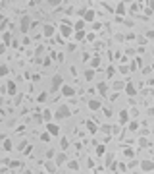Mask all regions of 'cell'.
Returning <instances> with one entry per match:
<instances>
[{
    "label": "cell",
    "mask_w": 154,
    "mask_h": 174,
    "mask_svg": "<svg viewBox=\"0 0 154 174\" xmlns=\"http://www.w3.org/2000/svg\"><path fill=\"white\" fill-rule=\"evenodd\" d=\"M44 99H46V93L43 91V93H40L39 97H37V101H39V103H44Z\"/></svg>",
    "instance_id": "obj_37"
},
{
    "label": "cell",
    "mask_w": 154,
    "mask_h": 174,
    "mask_svg": "<svg viewBox=\"0 0 154 174\" xmlns=\"http://www.w3.org/2000/svg\"><path fill=\"white\" fill-rule=\"evenodd\" d=\"M129 130H131V132L139 130V122H135V120H133V122H129Z\"/></svg>",
    "instance_id": "obj_29"
},
{
    "label": "cell",
    "mask_w": 154,
    "mask_h": 174,
    "mask_svg": "<svg viewBox=\"0 0 154 174\" xmlns=\"http://www.w3.org/2000/svg\"><path fill=\"white\" fill-rule=\"evenodd\" d=\"M121 74H129V68H125V66H121V70H120Z\"/></svg>",
    "instance_id": "obj_40"
},
{
    "label": "cell",
    "mask_w": 154,
    "mask_h": 174,
    "mask_svg": "<svg viewBox=\"0 0 154 174\" xmlns=\"http://www.w3.org/2000/svg\"><path fill=\"white\" fill-rule=\"evenodd\" d=\"M52 157H56L54 149H48V151H46V159H52Z\"/></svg>",
    "instance_id": "obj_36"
},
{
    "label": "cell",
    "mask_w": 154,
    "mask_h": 174,
    "mask_svg": "<svg viewBox=\"0 0 154 174\" xmlns=\"http://www.w3.org/2000/svg\"><path fill=\"white\" fill-rule=\"evenodd\" d=\"M8 72H10V70H8V66L6 64H0V76H8Z\"/></svg>",
    "instance_id": "obj_26"
},
{
    "label": "cell",
    "mask_w": 154,
    "mask_h": 174,
    "mask_svg": "<svg viewBox=\"0 0 154 174\" xmlns=\"http://www.w3.org/2000/svg\"><path fill=\"white\" fill-rule=\"evenodd\" d=\"M2 37H4V45H10L12 43V35H10V33H4Z\"/></svg>",
    "instance_id": "obj_30"
},
{
    "label": "cell",
    "mask_w": 154,
    "mask_h": 174,
    "mask_svg": "<svg viewBox=\"0 0 154 174\" xmlns=\"http://www.w3.org/2000/svg\"><path fill=\"white\" fill-rule=\"evenodd\" d=\"M52 91H58V89H62V85H64V77H62V74H54L52 76Z\"/></svg>",
    "instance_id": "obj_5"
},
{
    "label": "cell",
    "mask_w": 154,
    "mask_h": 174,
    "mask_svg": "<svg viewBox=\"0 0 154 174\" xmlns=\"http://www.w3.org/2000/svg\"><path fill=\"white\" fill-rule=\"evenodd\" d=\"M141 170L143 172H154V163L152 161H141Z\"/></svg>",
    "instance_id": "obj_11"
},
{
    "label": "cell",
    "mask_w": 154,
    "mask_h": 174,
    "mask_svg": "<svg viewBox=\"0 0 154 174\" xmlns=\"http://www.w3.org/2000/svg\"><path fill=\"white\" fill-rule=\"evenodd\" d=\"M98 64H100V58H98V56H96V58H92V60H91V68H92V70H95Z\"/></svg>",
    "instance_id": "obj_31"
},
{
    "label": "cell",
    "mask_w": 154,
    "mask_h": 174,
    "mask_svg": "<svg viewBox=\"0 0 154 174\" xmlns=\"http://www.w3.org/2000/svg\"><path fill=\"white\" fill-rule=\"evenodd\" d=\"M95 10H92V8H87V10H85V14H83V22L87 23V22H95Z\"/></svg>",
    "instance_id": "obj_12"
},
{
    "label": "cell",
    "mask_w": 154,
    "mask_h": 174,
    "mask_svg": "<svg viewBox=\"0 0 154 174\" xmlns=\"http://www.w3.org/2000/svg\"><path fill=\"white\" fill-rule=\"evenodd\" d=\"M54 33H56V27L52 25V23H44V27H43V35L46 37V39H50Z\"/></svg>",
    "instance_id": "obj_8"
},
{
    "label": "cell",
    "mask_w": 154,
    "mask_h": 174,
    "mask_svg": "<svg viewBox=\"0 0 154 174\" xmlns=\"http://www.w3.org/2000/svg\"><path fill=\"white\" fill-rule=\"evenodd\" d=\"M31 25H33V22H31V16H23V18L19 19V31H21V33H29Z\"/></svg>",
    "instance_id": "obj_2"
},
{
    "label": "cell",
    "mask_w": 154,
    "mask_h": 174,
    "mask_svg": "<svg viewBox=\"0 0 154 174\" xmlns=\"http://www.w3.org/2000/svg\"><path fill=\"white\" fill-rule=\"evenodd\" d=\"M52 118H54V114H52V110H48V109H44L43 110V120H44V122H52Z\"/></svg>",
    "instance_id": "obj_18"
},
{
    "label": "cell",
    "mask_w": 154,
    "mask_h": 174,
    "mask_svg": "<svg viewBox=\"0 0 154 174\" xmlns=\"http://www.w3.org/2000/svg\"><path fill=\"white\" fill-rule=\"evenodd\" d=\"M2 149H4V151H12V149H14V143H12V139H4Z\"/></svg>",
    "instance_id": "obj_22"
},
{
    "label": "cell",
    "mask_w": 154,
    "mask_h": 174,
    "mask_svg": "<svg viewBox=\"0 0 154 174\" xmlns=\"http://www.w3.org/2000/svg\"><path fill=\"white\" fill-rule=\"evenodd\" d=\"M4 51H6V45H0V54H4Z\"/></svg>",
    "instance_id": "obj_41"
},
{
    "label": "cell",
    "mask_w": 154,
    "mask_h": 174,
    "mask_svg": "<svg viewBox=\"0 0 154 174\" xmlns=\"http://www.w3.org/2000/svg\"><path fill=\"white\" fill-rule=\"evenodd\" d=\"M67 168L70 170H79V163L77 161H67Z\"/></svg>",
    "instance_id": "obj_24"
},
{
    "label": "cell",
    "mask_w": 154,
    "mask_h": 174,
    "mask_svg": "<svg viewBox=\"0 0 154 174\" xmlns=\"http://www.w3.org/2000/svg\"><path fill=\"white\" fill-rule=\"evenodd\" d=\"M6 93L10 95V97H15V93H18V87H15L14 81H8V87H6Z\"/></svg>",
    "instance_id": "obj_16"
},
{
    "label": "cell",
    "mask_w": 154,
    "mask_h": 174,
    "mask_svg": "<svg viewBox=\"0 0 154 174\" xmlns=\"http://www.w3.org/2000/svg\"><path fill=\"white\" fill-rule=\"evenodd\" d=\"M95 70H92V68H89V70H85V80H87V81H92V80H95Z\"/></svg>",
    "instance_id": "obj_20"
},
{
    "label": "cell",
    "mask_w": 154,
    "mask_h": 174,
    "mask_svg": "<svg viewBox=\"0 0 154 174\" xmlns=\"http://www.w3.org/2000/svg\"><path fill=\"white\" fill-rule=\"evenodd\" d=\"M100 130H102L104 134H110V132H112V126H110V124H104V126L100 128Z\"/></svg>",
    "instance_id": "obj_32"
},
{
    "label": "cell",
    "mask_w": 154,
    "mask_h": 174,
    "mask_svg": "<svg viewBox=\"0 0 154 174\" xmlns=\"http://www.w3.org/2000/svg\"><path fill=\"white\" fill-rule=\"evenodd\" d=\"M87 130L91 132V134H96V132H98V124H95L92 120H87Z\"/></svg>",
    "instance_id": "obj_19"
},
{
    "label": "cell",
    "mask_w": 154,
    "mask_h": 174,
    "mask_svg": "<svg viewBox=\"0 0 154 174\" xmlns=\"http://www.w3.org/2000/svg\"><path fill=\"white\" fill-rule=\"evenodd\" d=\"M120 118H117V122H120V126H127L129 124V112L127 110H120Z\"/></svg>",
    "instance_id": "obj_10"
},
{
    "label": "cell",
    "mask_w": 154,
    "mask_h": 174,
    "mask_svg": "<svg viewBox=\"0 0 154 174\" xmlns=\"http://www.w3.org/2000/svg\"><path fill=\"white\" fill-rule=\"evenodd\" d=\"M70 116H71V109L67 105H60L58 109H56V112H54L56 120H66V118H70Z\"/></svg>",
    "instance_id": "obj_1"
},
{
    "label": "cell",
    "mask_w": 154,
    "mask_h": 174,
    "mask_svg": "<svg viewBox=\"0 0 154 174\" xmlns=\"http://www.w3.org/2000/svg\"><path fill=\"white\" fill-rule=\"evenodd\" d=\"M6 22H8V19L4 18V14H0V25H2V23H6Z\"/></svg>",
    "instance_id": "obj_39"
},
{
    "label": "cell",
    "mask_w": 154,
    "mask_h": 174,
    "mask_svg": "<svg viewBox=\"0 0 154 174\" xmlns=\"http://www.w3.org/2000/svg\"><path fill=\"white\" fill-rule=\"evenodd\" d=\"M147 145H148V141H147L144 138H141V139H139V147H141V149H143V147H147Z\"/></svg>",
    "instance_id": "obj_34"
},
{
    "label": "cell",
    "mask_w": 154,
    "mask_h": 174,
    "mask_svg": "<svg viewBox=\"0 0 154 174\" xmlns=\"http://www.w3.org/2000/svg\"><path fill=\"white\" fill-rule=\"evenodd\" d=\"M104 153H106V147H104V145H96V155L102 157Z\"/></svg>",
    "instance_id": "obj_28"
},
{
    "label": "cell",
    "mask_w": 154,
    "mask_h": 174,
    "mask_svg": "<svg viewBox=\"0 0 154 174\" xmlns=\"http://www.w3.org/2000/svg\"><path fill=\"white\" fill-rule=\"evenodd\" d=\"M96 91H98L102 97H108V91H110V85L106 83V81H98L96 83Z\"/></svg>",
    "instance_id": "obj_7"
},
{
    "label": "cell",
    "mask_w": 154,
    "mask_h": 174,
    "mask_svg": "<svg viewBox=\"0 0 154 174\" xmlns=\"http://www.w3.org/2000/svg\"><path fill=\"white\" fill-rule=\"evenodd\" d=\"M25 147H27V141H21V143H19L15 149H18V151H25Z\"/></svg>",
    "instance_id": "obj_33"
},
{
    "label": "cell",
    "mask_w": 154,
    "mask_h": 174,
    "mask_svg": "<svg viewBox=\"0 0 154 174\" xmlns=\"http://www.w3.org/2000/svg\"><path fill=\"white\" fill-rule=\"evenodd\" d=\"M40 141H50V135H48V134H40Z\"/></svg>",
    "instance_id": "obj_35"
},
{
    "label": "cell",
    "mask_w": 154,
    "mask_h": 174,
    "mask_svg": "<svg viewBox=\"0 0 154 174\" xmlns=\"http://www.w3.org/2000/svg\"><path fill=\"white\" fill-rule=\"evenodd\" d=\"M67 155L64 151H60V153H56V157H54V163H56V167H62V164H67Z\"/></svg>",
    "instance_id": "obj_6"
},
{
    "label": "cell",
    "mask_w": 154,
    "mask_h": 174,
    "mask_svg": "<svg viewBox=\"0 0 154 174\" xmlns=\"http://www.w3.org/2000/svg\"><path fill=\"white\" fill-rule=\"evenodd\" d=\"M147 37H150V39H152V37H154V31H148V33H147Z\"/></svg>",
    "instance_id": "obj_42"
},
{
    "label": "cell",
    "mask_w": 154,
    "mask_h": 174,
    "mask_svg": "<svg viewBox=\"0 0 154 174\" xmlns=\"http://www.w3.org/2000/svg\"><path fill=\"white\" fill-rule=\"evenodd\" d=\"M83 27H85V22L83 19H77L75 25H73V31H83Z\"/></svg>",
    "instance_id": "obj_23"
},
{
    "label": "cell",
    "mask_w": 154,
    "mask_h": 174,
    "mask_svg": "<svg viewBox=\"0 0 154 174\" xmlns=\"http://www.w3.org/2000/svg\"><path fill=\"white\" fill-rule=\"evenodd\" d=\"M60 35H62V39H70V37L73 35V27L67 22H62V25H60Z\"/></svg>",
    "instance_id": "obj_3"
},
{
    "label": "cell",
    "mask_w": 154,
    "mask_h": 174,
    "mask_svg": "<svg viewBox=\"0 0 154 174\" xmlns=\"http://www.w3.org/2000/svg\"><path fill=\"white\" fill-rule=\"evenodd\" d=\"M114 14H117V16H125V14H127V4H123V2H117V6H116Z\"/></svg>",
    "instance_id": "obj_13"
},
{
    "label": "cell",
    "mask_w": 154,
    "mask_h": 174,
    "mask_svg": "<svg viewBox=\"0 0 154 174\" xmlns=\"http://www.w3.org/2000/svg\"><path fill=\"white\" fill-rule=\"evenodd\" d=\"M106 74H108V77H112V76H114V68H112V66H110V68L106 70Z\"/></svg>",
    "instance_id": "obj_38"
},
{
    "label": "cell",
    "mask_w": 154,
    "mask_h": 174,
    "mask_svg": "<svg viewBox=\"0 0 154 174\" xmlns=\"http://www.w3.org/2000/svg\"><path fill=\"white\" fill-rule=\"evenodd\" d=\"M112 87H114L116 91H123V87H125V83H123V81H116V83L112 85Z\"/></svg>",
    "instance_id": "obj_27"
},
{
    "label": "cell",
    "mask_w": 154,
    "mask_h": 174,
    "mask_svg": "<svg viewBox=\"0 0 154 174\" xmlns=\"http://www.w3.org/2000/svg\"><path fill=\"white\" fill-rule=\"evenodd\" d=\"M73 35H75L73 41H85V31H75Z\"/></svg>",
    "instance_id": "obj_25"
},
{
    "label": "cell",
    "mask_w": 154,
    "mask_h": 174,
    "mask_svg": "<svg viewBox=\"0 0 154 174\" xmlns=\"http://www.w3.org/2000/svg\"><path fill=\"white\" fill-rule=\"evenodd\" d=\"M44 168H46V172L54 174V172H56V168H58V167H56V163H54V161H46V163H44Z\"/></svg>",
    "instance_id": "obj_17"
},
{
    "label": "cell",
    "mask_w": 154,
    "mask_h": 174,
    "mask_svg": "<svg viewBox=\"0 0 154 174\" xmlns=\"http://www.w3.org/2000/svg\"><path fill=\"white\" fill-rule=\"evenodd\" d=\"M60 147H62V151H66L67 147H70V139L64 135V138H60Z\"/></svg>",
    "instance_id": "obj_21"
},
{
    "label": "cell",
    "mask_w": 154,
    "mask_h": 174,
    "mask_svg": "<svg viewBox=\"0 0 154 174\" xmlns=\"http://www.w3.org/2000/svg\"><path fill=\"white\" fill-rule=\"evenodd\" d=\"M87 106H89V110H100L102 109V103L96 101V99H91V101L87 103Z\"/></svg>",
    "instance_id": "obj_14"
},
{
    "label": "cell",
    "mask_w": 154,
    "mask_h": 174,
    "mask_svg": "<svg viewBox=\"0 0 154 174\" xmlns=\"http://www.w3.org/2000/svg\"><path fill=\"white\" fill-rule=\"evenodd\" d=\"M60 132H62V130H60V126L56 122H48L46 124V134L50 135V138H58Z\"/></svg>",
    "instance_id": "obj_4"
},
{
    "label": "cell",
    "mask_w": 154,
    "mask_h": 174,
    "mask_svg": "<svg viewBox=\"0 0 154 174\" xmlns=\"http://www.w3.org/2000/svg\"><path fill=\"white\" fill-rule=\"evenodd\" d=\"M123 91H125V95H129V97H135V95H137V87L133 83H125Z\"/></svg>",
    "instance_id": "obj_15"
},
{
    "label": "cell",
    "mask_w": 154,
    "mask_h": 174,
    "mask_svg": "<svg viewBox=\"0 0 154 174\" xmlns=\"http://www.w3.org/2000/svg\"><path fill=\"white\" fill-rule=\"evenodd\" d=\"M60 91H62L64 97H73V95H75V87H73V85H66V83H64Z\"/></svg>",
    "instance_id": "obj_9"
}]
</instances>
